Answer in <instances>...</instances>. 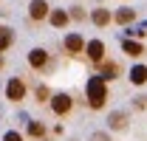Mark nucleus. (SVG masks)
Segmentation results:
<instances>
[{
    "mask_svg": "<svg viewBox=\"0 0 147 141\" xmlns=\"http://www.w3.org/2000/svg\"><path fill=\"white\" fill-rule=\"evenodd\" d=\"M6 96H9L11 102H20V99L26 96V85H23L20 79H11V82L6 85Z\"/></svg>",
    "mask_w": 147,
    "mask_h": 141,
    "instance_id": "f03ea898",
    "label": "nucleus"
},
{
    "mask_svg": "<svg viewBox=\"0 0 147 141\" xmlns=\"http://www.w3.org/2000/svg\"><path fill=\"white\" fill-rule=\"evenodd\" d=\"M28 62H31V65H34V68H42V65H45V62H48V54L42 51V48H34V51L28 54Z\"/></svg>",
    "mask_w": 147,
    "mask_h": 141,
    "instance_id": "39448f33",
    "label": "nucleus"
},
{
    "mask_svg": "<svg viewBox=\"0 0 147 141\" xmlns=\"http://www.w3.org/2000/svg\"><path fill=\"white\" fill-rule=\"evenodd\" d=\"M28 133H31L34 138H42V133H45V127H42L40 122H31V124H28Z\"/></svg>",
    "mask_w": 147,
    "mask_h": 141,
    "instance_id": "ddd939ff",
    "label": "nucleus"
},
{
    "mask_svg": "<svg viewBox=\"0 0 147 141\" xmlns=\"http://www.w3.org/2000/svg\"><path fill=\"white\" fill-rule=\"evenodd\" d=\"M125 51H127L130 56H139V54H142V45H139V42H130V40H127V42H125Z\"/></svg>",
    "mask_w": 147,
    "mask_h": 141,
    "instance_id": "4468645a",
    "label": "nucleus"
},
{
    "mask_svg": "<svg viewBox=\"0 0 147 141\" xmlns=\"http://www.w3.org/2000/svg\"><path fill=\"white\" fill-rule=\"evenodd\" d=\"M51 23H54L57 28H62V26L68 23V14H65V11H51Z\"/></svg>",
    "mask_w": 147,
    "mask_h": 141,
    "instance_id": "9d476101",
    "label": "nucleus"
},
{
    "mask_svg": "<svg viewBox=\"0 0 147 141\" xmlns=\"http://www.w3.org/2000/svg\"><path fill=\"white\" fill-rule=\"evenodd\" d=\"M105 99H108L105 79H102V76H93L91 82H88V102H91V107H102Z\"/></svg>",
    "mask_w": 147,
    "mask_h": 141,
    "instance_id": "f257e3e1",
    "label": "nucleus"
},
{
    "mask_svg": "<svg viewBox=\"0 0 147 141\" xmlns=\"http://www.w3.org/2000/svg\"><path fill=\"white\" fill-rule=\"evenodd\" d=\"M45 14H48V3H45V0H34V3H31V17L42 20Z\"/></svg>",
    "mask_w": 147,
    "mask_h": 141,
    "instance_id": "423d86ee",
    "label": "nucleus"
},
{
    "mask_svg": "<svg viewBox=\"0 0 147 141\" xmlns=\"http://www.w3.org/2000/svg\"><path fill=\"white\" fill-rule=\"evenodd\" d=\"M93 141H105V136H102V133H96V136H93Z\"/></svg>",
    "mask_w": 147,
    "mask_h": 141,
    "instance_id": "6ab92c4d",
    "label": "nucleus"
},
{
    "mask_svg": "<svg viewBox=\"0 0 147 141\" xmlns=\"http://www.w3.org/2000/svg\"><path fill=\"white\" fill-rule=\"evenodd\" d=\"M116 73H119V65H116V62H110L108 68H105V76H108V79H113Z\"/></svg>",
    "mask_w": 147,
    "mask_h": 141,
    "instance_id": "2eb2a0df",
    "label": "nucleus"
},
{
    "mask_svg": "<svg viewBox=\"0 0 147 141\" xmlns=\"http://www.w3.org/2000/svg\"><path fill=\"white\" fill-rule=\"evenodd\" d=\"M102 54H105V45H102L99 40L88 42V56H91V59H96V62H99V59H102Z\"/></svg>",
    "mask_w": 147,
    "mask_h": 141,
    "instance_id": "6e6552de",
    "label": "nucleus"
},
{
    "mask_svg": "<svg viewBox=\"0 0 147 141\" xmlns=\"http://www.w3.org/2000/svg\"><path fill=\"white\" fill-rule=\"evenodd\" d=\"M51 107H54V113H57V116H65V113L71 110V96H65V93L54 96V99H51Z\"/></svg>",
    "mask_w": 147,
    "mask_h": 141,
    "instance_id": "7ed1b4c3",
    "label": "nucleus"
},
{
    "mask_svg": "<svg viewBox=\"0 0 147 141\" xmlns=\"http://www.w3.org/2000/svg\"><path fill=\"white\" fill-rule=\"evenodd\" d=\"M110 127H113V130H122V127H125V113H113V116H110Z\"/></svg>",
    "mask_w": 147,
    "mask_h": 141,
    "instance_id": "f8f14e48",
    "label": "nucleus"
},
{
    "mask_svg": "<svg viewBox=\"0 0 147 141\" xmlns=\"http://www.w3.org/2000/svg\"><path fill=\"white\" fill-rule=\"evenodd\" d=\"M65 48H68L71 54H79L82 48H85V40H82L79 34H68L65 37Z\"/></svg>",
    "mask_w": 147,
    "mask_h": 141,
    "instance_id": "20e7f679",
    "label": "nucleus"
},
{
    "mask_svg": "<svg viewBox=\"0 0 147 141\" xmlns=\"http://www.w3.org/2000/svg\"><path fill=\"white\" fill-rule=\"evenodd\" d=\"M130 82H133V85H144L147 82V68L144 65H136V68L130 70Z\"/></svg>",
    "mask_w": 147,
    "mask_h": 141,
    "instance_id": "0eeeda50",
    "label": "nucleus"
},
{
    "mask_svg": "<svg viewBox=\"0 0 147 141\" xmlns=\"http://www.w3.org/2000/svg\"><path fill=\"white\" fill-rule=\"evenodd\" d=\"M3 141H23V136H20V133H6Z\"/></svg>",
    "mask_w": 147,
    "mask_h": 141,
    "instance_id": "f3484780",
    "label": "nucleus"
},
{
    "mask_svg": "<svg viewBox=\"0 0 147 141\" xmlns=\"http://www.w3.org/2000/svg\"><path fill=\"white\" fill-rule=\"evenodd\" d=\"M93 23H96V26H108V23H110L108 9H96V11H93Z\"/></svg>",
    "mask_w": 147,
    "mask_h": 141,
    "instance_id": "1a4fd4ad",
    "label": "nucleus"
},
{
    "mask_svg": "<svg viewBox=\"0 0 147 141\" xmlns=\"http://www.w3.org/2000/svg\"><path fill=\"white\" fill-rule=\"evenodd\" d=\"M116 23H122V26H127V23H133V11H130V9H122V11L116 14Z\"/></svg>",
    "mask_w": 147,
    "mask_h": 141,
    "instance_id": "9b49d317",
    "label": "nucleus"
},
{
    "mask_svg": "<svg viewBox=\"0 0 147 141\" xmlns=\"http://www.w3.org/2000/svg\"><path fill=\"white\" fill-rule=\"evenodd\" d=\"M45 96H48V88L40 85V88H37V99H45Z\"/></svg>",
    "mask_w": 147,
    "mask_h": 141,
    "instance_id": "a211bd4d",
    "label": "nucleus"
},
{
    "mask_svg": "<svg viewBox=\"0 0 147 141\" xmlns=\"http://www.w3.org/2000/svg\"><path fill=\"white\" fill-rule=\"evenodd\" d=\"M0 51H3V48H6V45H9V42H11V37H9V31H0Z\"/></svg>",
    "mask_w": 147,
    "mask_h": 141,
    "instance_id": "dca6fc26",
    "label": "nucleus"
}]
</instances>
